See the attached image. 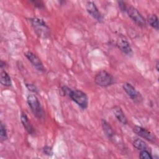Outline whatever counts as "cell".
<instances>
[{"mask_svg": "<svg viewBox=\"0 0 159 159\" xmlns=\"http://www.w3.org/2000/svg\"><path fill=\"white\" fill-rule=\"evenodd\" d=\"M27 102L31 111L36 117L39 119L43 118L45 112L38 98L35 95H29L27 98Z\"/></svg>", "mask_w": 159, "mask_h": 159, "instance_id": "6da1fadb", "label": "cell"}, {"mask_svg": "<svg viewBox=\"0 0 159 159\" xmlns=\"http://www.w3.org/2000/svg\"><path fill=\"white\" fill-rule=\"evenodd\" d=\"M82 109H86L88 105V98L85 93L79 89H70L68 95Z\"/></svg>", "mask_w": 159, "mask_h": 159, "instance_id": "7a4b0ae2", "label": "cell"}, {"mask_svg": "<svg viewBox=\"0 0 159 159\" xmlns=\"http://www.w3.org/2000/svg\"><path fill=\"white\" fill-rule=\"evenodd\" d=\"M29 21L37 35L45 37L49 34V27L43 19L32 17L29 19Z\"/></svg>", "mask_w": 159, "mask_h": 159, "instance_id": "3957f363", "label": "cell"}, {"mask_svg": "<svg viewBox=\"0 0 159 159\" xmlns=\"http://www.w3.org/2000/svg\"><path fill=\"white\" fill-rule=\"evenodd\" d=\"M94 82L101 87H107L114 83V77L106 71L102 70L97 73L94 77Z\"/></svg>", "mask_w": 159, "mask_h": 159, "instance_id": "277c9868", "label": "cell"}, {"mask_svg": "<svg viewBox=\"0 0 159 159\" xmlns=\"http://www.w3.org/2000/svg\"><path fill=\"white\" fill-rule=\"evenodd\" d=\"M126 12L129 17L137 25L141 27L146 26V20L141 13L134 7L130 6L127 7Z\"/></svg>", "mask_w": 159, "mask_h": 159, "instance_id": "5b68a950", "label": "cell"}, {"mask_svg": "<svg viewBox=\"0 0 159 159\" xmlns=\"http://www.w3.org/2000/svg\"><path fill=\"white\" fill-rule=\"evenodd\" d=\"M122 88L131 99L135 102H140L142 101V97L139 92L130 83H125L123 84Z\"/></svg>", "mask_w": 159, "mask_h": 159, "instance_id": "8992f818", "label": "cell"}, {"mask_svg": "<svg viewBox=\"0 0 159 159\" xmlns=\"http://www.w3.org/2000/svg\"><path fill=\"white\" fill-rule=\"evenodd\" d=\"M24 55L38 71L40 72H43L45 71V67L42 61L35 54L31 52H27L24 53Z\"/></svg>", "mask_w": 159, "mask_h": 159, "instance_id": "52a82bcc", "label": "cell"}, {"mask_svg": "<svg viewBox=\"0 0 159 159\" xmlns=\"http://www.w3.org/2000/svg\"><path fill=\"white\" fill-rule=\"evenodd\" d=\"M86 9L89 15H91L96 20H98V22L102 21L103 16L93 2L88 1L86 4Z\"/></svg>", "mask_w": 159, "mask_h": 159, "instance_id": "ba28073f", "label": "cell"}, {"mask_svg": "<svg viewBox=\"0 0 159 159\" xmlns=\"http://www.w3.org/2000/svg\"><path fill=\"white\" fill-rule=\"evenodd\" d=\"M133 131L137 135H139L140 137H142L143 139H145V140L149 142H154L155 140V137L153 135V134L142 127L135 125L133 127Z\"/></svg>", "mask_w": 159, "mask_h": 159, "instance_id": "9c48e42d", "label": "cell"}, {"mask_svg": "<svg viewBox=\"0 0 159 159\" xmlns=\"http://www.w3.org/2000/svg\"><path fill=\"white\" fill-rule=\"evenodd\" d=\"M116 45L118 48L123 53L127 55H131L132 53V48L130 45L129 42L127 41L126 38L122 35H120L116 41Z\"/></svg>", "mask_w": 159, "mask_h": 159, "instance_id": "30bf717a", "label": "cell"}, {"mask_svg": "<svg viewBox=\"0 0 159 159\" xmlns=\"http://www.w3.org/2000/svg\"><path fill=\"white\" fill-rule=\"evenodd\" d=\"M112 111L117 119L120 123H122L123 125H126L127 124V119L120 106H114V107H112Z\"/></svg>", "mask_w": 159, "mask_h": 159, "instance_id": "8fae6325", "label": "cell"}, {"mask_svg": "<svg viewBox=\"0 0 159 159\" xmlns=\"http://www.w3.org/2000/svg\"><path fill=\"white\" fill-rule=\"evenodd\" d=\"M20 120L22 124L23 127H24L25 130L30 135H34L35 134V129L34 127L32 126L30 121L29 120L27 116L26 115L25 113L22 112L20 116Z\"/></svg>", "mask_w": 159, "mask_h": 159, "instance_id": "7c38bea8", "label": "cell"}, {"mask_svg": "<svg viewBox=\"0 0 159 159\" xmlns=\"http://www.w3.org/2000/svg\"><path fill=\"white\" fill-rule=\"evenodd\" d=\"M101 124H102V127L104 133L106 135V136L109 140H112L114 137V132L113 130L112 127L110 125V124L108 122H107L106 120L102 119Z\"/></svg>", "mask_w": 159, "mask_h": 159, "instance_id": "4fadbf2b", "label": "cell"}, {"mask_svg": "<svg viewBox=\"0 0 159 159\" xmlns=\"http://www.w3.org/2000/svg\"><path fill=\"white\" fill-rule=\"evenodd\" d=\"M0 81L1 84L5 86H11L12 84L11 79L9 74L4 70L1 72L0 75Z\"/></svg>", "mask_w": 159, "mask_h": 159, "instance_id": "5bb4252c", "label": "cell"}, {"mask_svg": "<svg viewBox=\"0 0 159 159\" xmlns=\"http://www.w3.org/2000/svg\"><path fill=\"white\" fill-rule=\"evenodd\" d=\"M132 144H133V146L137 150H140V151L148 149V147L147 144L143 140H142L140 139H136L135 140H134Z\"/></svg>", "mask_w": 159, "mask_h": 159, "instance_id": "9a60e30c", "label": "cell"}, {"mask_svg": "<svg viewBox=\"0 0 159 159\" xmlns=\"http://www.w3.org/2000/svg\"><path fill=\"white\" fill-rule=\"evenodd\" d=\"M148 21L150 26L156 30H158V19L155 14H152L148 18Z\"/></svg>", "mask_w": 159, "mask_h": 159, "instance_id": "2e32d148", "label": "cell"}, {"mask_svg": "<svg viewBox=\"0 0 159 159\" xmlns=\"http://www.w3.org/2000/svg\"><path fill=\"white\" fill-rule=\"evenodd\" d=\"M7 139V133L6 127L2 122L0 124V140L1 142L6 140Z\"/></svg>", "mask_w": 159, "mask_h": 159, "instance_id": "e0dca14e", "label": "cell"}, {"mask_svg": "<svg viewBox=\"0 0 159 159\" xmlns=\"http://www.w3.org/2000/svg\"><path fill=\"white\" fill-rule=\"evenodd\" d=\"M139 157L142 159H152L153 157L152 156L150 152L148 150H144L140 151Z\"/></svg>", "mask_w": 159, "mask_h": 159, "instance_id": "ac0fdd59", "label": "cell"}, {"mask_svg": "<svg viewBox=\"0 0 159 159\" xmlns=\"http://www.w3.org/2000/svg\"><path fill=\"white\" fill-rule=\"evenodd\" d=\"M43 152L48 156H52L53 155L52 148L49 146H45L43 148Z\"/></svg>", "mask_w": 159, "mask_h": 159, "instance_id": "d6986e66", "label": "cell"}, {"mask_svg": "<svg viewBox=\"0 0 159 159\" xmlns=\"http://www.w3.org/2000/svg\"><path fill=\"white\" fill-rule=\"evenodd\" d=\"M118 4H119V8L120 9V10L123 12H126V10H127V6L125 5V3L124 2V1H118Z\"/></svg>", "mask_w": 159, "mask_h": 159, "instance_id": "ffe728a7", "label": "cell"}, {"mask_svg": "<svg viewBox=\"0 0 159 159\" xmlns=\"http://www.w3.org/2000/svg\"><path fill=\"white\" fill-rule=\"evenodd\" d=\"M25 86L29 91H31L34 92V93H37V88L34 84L25 83Z\"/></svg>", "mask_w": 159, "mask_h": 159, "instance_id": "44dd1931", "label": "cell"}, {"mask_svg": "<svg viewBox=\"0 0 159 159\" xmlns=\"http://www.w3.org/2000/svg\"><path fill=\"white\" fill-rule=\"evenodd\" d=\"M31 2L34 4V6L38 8H42L44 6L43 3L39 1H31Z\"/></svg>", "mask_w": 159, "mask_h": 159, "instance_id": "7402d4cb", "label": "cell"}, {"mask_svg": "<svg viewBox=\"0 0 159 159\" xmlns=\"http://www.w3.org/2000/svg\"><path fill=\"white\" fill-rule=\"evenodd\" d=\"M0 66H1V68H4L5 66H6V63L4 62V61H1V64H0Z\"/></svg>", "mask_w": 159, "mask_h": 159, "instance_id": "603a6c76", "label": "cell"}, {"mask_svg": "<svg viewBox=\"0 0 159 159\" xmlns=\"http://www.w3.org/2000/svg\"><path fill=\"white\" fill-rule=\"evenodd\" d=\"M158 65H159V62H158V61L157 60V62H156V69H157V70L158 71V70H159Z\"/></svg>", "mask_w": 159, "mask_h": 159, "instance_id": "cb8c5ba5", "label": "cell"}]
</instances>
